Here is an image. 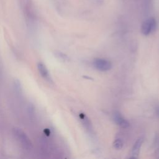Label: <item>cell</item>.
I'll return each instance as SVG.
<instances>
[{
	"label": "cell",
	"mask_w": 159,
	"mask_h": 159,
	"mask_svg": "<svg viewBox=\"0 0 159 159\" xmlns=\"http://www.w3.org/2000/svg\"><path fill=\"white\" fill-rule=\"evenodd\" d=\"M13 134L21 146L24 150L29 151L32 149L33 145L31 140L22 129L18 127L14 128Z\"/></svg>",
	"instance_id": "cell-1"
},
{
	"label": "cell",
	"mask_w": 159,
	"mask_h": 159,
	"mask_svg": "<svg viewBox=\"0 0 159 159\" xmlns=\"http://www.w3.org/2000/svg\"><path fill=\"white\" fill-rule=\"evenodd\" d=\"M156 26H157L156 21L154 18H150L146 20L143 23L141 27L142 33L145 35L150 34L155 29Z\"/></svg>",
	"instance_id": "cell-2"
},
{
	"label": "cell",
	"mask_w": 159,
	"mask_h": 159,
	"mask_svg": "<svg viewBox=\"0 0 159 159\" xmlns=\"http://www.w3.org/2000/svg\"><path fill=\"white\" fill-rule=\"evenodd\" d=\"M93 66L97 70L106 71L111 69L112 65L111 63L106 59H96L93 61Z\"/></svg>",
	"instance_id": "cell-3"
},
{
	"label": "cell",
	"mask_w": 159,
	"mask_h": 159,
	"mask_svg": "<svg viewBox=\"0 0 159 159\" xmlns=\"http://www.w3.org/2000/svg\"><path fill=\"white\" fill-rule=\"evenodd\" d=\"M37 67H38V70L39 74L43 78L46 80V81H47L49 83L53 82L52 78L51 76H50L49 70L44 63L38 62L37 65Z\"/></svg>",
	"instance_id": "cell-4"
},
{
	"label": "cell",
	"mask_w": 159,
	"mask_h": 159,
	"mask_svg": "<svg viewBox=\"0 0 159 159\" xmlns=\"http://www.w3.org/2000/svg\"><path fill=\"white\" fill-rule=\"evenodd\" d=\"M113 118L114 121L116 124L119 125L120 126L122 127H127L129 126V122L127 120H126L122 116L121 114L118 113V111H116L114 113L113 115Z\"/></svg>",
	"instance_id": "cell-5"
},
{
	"label": "cell",
	"mask_w": 159,
	"mask_h": 159,
	"mask_svg": "<svg viewBox=\"0 0 159 159\" xmlns=\"http://www.w3.org/2000/svg\"><path fill=\"white\" fill-rule=\"evenodd\" d=\"M143 142V139L142 138H139V139H137V141L135 142L134 146L132 148V154L133 157L136 158L137 156H138L140 149L141 147V146Z\"/></svg>",
	"instance_id": "cell-6"
},
{
	"label": "cell",
	"mask_w": 159,
	"mask_h": 159,
	"mask_svg": "<svg viewBox=\"0 0 159 159\" xmlns=\"http://www.w3.org/2000/svg\"><path fill=\"white\" fill-rule=\"evenodd\" d=\"M14 88L16 92L18 95H21L23 93V87L21 85V82L18 79L14 80Z\"/></svg>",
	"instance_id": "cell-7"
},
{
	"label": "cell",
	"mask_w": 159,
	"mask_h": 159,
	"mask_svg": "<svg viewBox=\"0 0 159 159\" xmlns=\"http://www.w3.org/2000/svg\"><path fill=\"white\" fill-rule=\"evenodd\" d=\"M80 119L83 122V125L85 126V127L88 130H91V123H90V121L88 119V118H86V116L84 114H80Z\"/></svg>",
	"instance_id": "cell-8"
},
{
	"label": "cell",
	"mask_w": 159,
	"mask_h": 159,
	"mask_svg": "<svg viewBox=\"0 0 159 159\" xmlns=\"http://www.w3.org/2000/svg\"><path fill=\"white\" fill-rule=\"evenodd\" d=\"M113 146L116 149H121L123 147V142L120 139H116L114 142Z\"/></svg>",
	"instance_id": "cell-9"
},
{
	"label": "cell",
	"mask_w": 159,
	"mask_h": 159,
	"mask_svg": "<svg viewBox=\"0 0 159 159\" xmlns=\"http://www.w3.org/2000/svg\"><path fill=\"white\" fill-rule=\"evenodd\" d=\"M56 55L59 57L60 59H61L62 60H66L67 59V56L66 55H64L63 54H62L61 52H57L56 54Z\"/></svg>",
	"instance_id": "cell-10"
}]
</instances>
